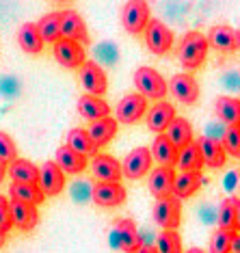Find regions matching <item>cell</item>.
Returning <instances> with one entry per match:
<instances>
[{"label":"cell","mask_w":240,"mask_h":253,"mask_svg":"<svg viewBox=\"0 0 240 253\" xmlns=\"http://www.w3.org/2000/svg\"><path fill=\"white\" fill-rule=\"evenodd\" d=\"M208 37L199 31H188L178 45V59L186 70H199L208 56Z\"/></svg>","instance_id":"6da1fadb"},{"label":"cell","mask_w":240,"mask_h":253,"mask_svg":"<svg viewBox=\"0 0 240 253\" xmlns=\"http://www.w3.org/2000/svg\"><path fill=\"white\" fill-rule=\"evenodd\" d=\"M134 84L136 93H141L145 100H164L169 93V83L162 78V74L156 72L150 65H143L134 72Z\"/></svg>","instance_id":"7a4b0ae2"},{"label":"cell","mask_w":240,"mask_h":253,"mask_svg":"<svg viewBox=\"0 0 240 253\" xmlns=\"http://www.w3.org/2000/svg\"><path fill=\"white\" fill-rule=\"evenodd\" d=\"M150 4L145 0H130L121 7V24L130 35H139L150 24Z\"/></svg>","instance_id":"3957f363"},{"label":"cell","mask_w":240,"mask_h":253,"mask_svg":"<svg viewBox=\"0 0 240 253\" xmlns=\"http://www.w3.org/2000/svg\"><path fill=\"white\" fill-rule=\"evenodd\" d=\"M154 221L162 227V232H178L182 223V204L175 197L156 199L154 204Z\"/></svg>","instance_id":"277c9868"},{"label":"cell","mask_w":240,"mask_h":253,"mask_svg":"<svg viewBox=\"0 0 240 253\" xmlns=\"http://www.w3.org/2000/svg\"><path fill=\"white\" fill-rule=\"evenodd\" d=\"M78 78H80V84H82V89H84V95L102 97L106 93L108 78H106V72L102 70L100 63L84 61V65L80 67V72H78Z\"/></svg>","instance_id":"5b68a950"},{"label":"cell","mask_w":240,"mask_h":253,"mask_svg":"<svg viewBox=\"0 0 240 253\" xmlns=\"http://www.w3.org/2000/svg\"><path fill=\"white\" fill-rule=\"evenodd\" d=\"M145 43L150 48L152 54L156 56H164L173 48V31L160 20H150L145 31Z\"/></svg>","instance_id":"8992f818"},{"label":"cell","mask_w":240,"mask_h":253,"mask_svg":"<svg viewBox=\"0 0 240 253\" xmlns=\"http://www.w3.org/2000/svg\"><path fill=\"white\" fill-rule=\"evenodd\" d=\"M145 113H147V100L134 91V93H128L119 100V104L115 108V119L117 124L132 126L141 117H145Z\"/></svg>","instance_id":"52a82bcc"},{"label":"cell","mask_w":240,"mask_h":253,"mask_svg":"<svg viewBox=\"0 0 240 253\" xmlns=\"http://www.w3.org/2000/svg\"><path fill=\"white\" fill-rule=\"evenodd\" d=\"M152 152L150 147H136L128 156L123 158L121 163V175L128 177V180H141L152 171Z\"/></svg>","instance_id":"ba28073f"},{"label":"cell","mask_w":240,"mask_h":253,"mask_svg":"<svg viewBox=\"0 0 240 253\" xmlns=\"http://www.w3.org/2000/svg\"><path fill=\"white\" fill-rule=\"evenodd\" d=\"M54 59L61 63L67 70H80L87 61V52H84V45L78 42H67V39H59L54 43Z\"/></svg>","instance_id":"9c48e42d"},{"label":"cell","mask_w":240,"mask_h":253,"mask_svg":"<svg viewBox=\"0 0 240 253\" xmlns=\"http://www.w3.org/2000/svg\"><path fill=\"white\" fill-rule=\"evenodd\" d=\"M91 173L100 184H117L121 180V163H117L108 154H95L89 165Z\"/></svg>","instance_id":"30bf717a"},{"label":"cell","mask_w":240,"mask_h":253,"mask_svg":"<svg viewBox=\"0 0 240 253\" xmlns=\"http://www.w3.org/2000/svg\"><path fill=\"white\" fill-rule=\"evenodd\" d=\"M208 45L219 52H236L240 50V31L227 24H216L208 33Z\"/></svg>","instance_id":"8fae6325"},{"label":"cell","mask_w":240,"mask_h":253,"mask_svg":"<svg viewBox=\"0 0 240 253\" xmlns=\"http://www.w3.org/2000/svg\"><path fill=\"white\" fill-rule=\"evenodd\" d=\"M61 39L89 43V31H87V24H84L82 15L72 9L61 11Z\"/></svg>","instance_id":"7c38bea8"},{"label":"cell","mask_w":240,"mask_h":253,"mask_svg":"<svg viewBox=\"0 0 240 253\" xmlns=\"http://www.w3.org/2000/svg\"><path fill=\"white\" fill-rule=\"evenodd\" d=\"M37 186L41 188V193L45 197H56V195H61V191L65 188V173H63L52 160H48V163H43L39 167Z\"/></svg>","instance_id":"4fadbf2b"},{"label":"cell","mask_w":240,"mask_h":253,"mask_svg":"<svg viewBox=\"0 0 240 253\" xmlns=\"http://www.w3.org/2000/svg\"><path fill=\"white\" fill-rule=\"evenodd\" d=\"M169 93L173 95L175 100H180L182 104L191 106L199 100V84L191 74H175V76L169 80Z\"/></svg>","instance_id":"5bb4252c"},{"label":"cell","mask_w":240,"mask_h":253,"mask_svg":"<svg viewBox=\"0 0 240 253\" xmlns=\"http://www.w3.org/2000/svg\"><path fill=\"white\" fill-rule=\"evenodd\" d=\"M178 117V113H175V106L171 104V102H156L152 108H147L145 113V122H147V128L152 132H156L158 134H164V130L171 126V122Z\"/></svg>","instance_id":"9a60e30c"},{"label":"cell","mask_w":240,"mask_h":253,"mask_svg":"<svg viewBox=\"0 0 240 253\" xmlns=\"http://www.w3.org/2000/svg\"><path fill=\"white\" fill-rule=\"evenodd\" d=\"M175 169H167V167H158V169L150 171V180H147V186H150V193L156 199H167L173 197V186H175Z\"/></svg>","instance_id":"2e32d148"},{"label":"cell","mask_w":240,"mask_h":253,"mask_svg":"<svg viewBox=\"0 0 240 253\" xmlns=\"http://www.w3.org/2000/svg\"><path fill=\"white\" fill-rule=\"evenodd\" d=\"M91 199L100 206V208H115L125 201V188L121 184H100L95 182V186L91 188Z\"/></svg>","instance_id":"e0dca14e"},{"label":"cell","mask_w":240,"mask_h":253,"mask_svg":"<svg viewBox=\"0 0 240 253\" xmlns=\"http://www.w3.org/2000/svg\"><path fill=\"white\" fill-rule=\"evenodd\" d=\"M197 143V147H199V152H201V160H203V165H208V167H212V169H221V167H225V158H227V154H225V147H223V143L219 139H214V136H201Z\"/></svg>","instance_id":"ac0fdd59"},{"label":"cell","mask_w":240,"mask_h":253,"mask_svg":"<svg viewBox=\"0 0 240 253\" xmlns=\"http://www.w3.org/2000/svg\"><path fill=\"white\" fill-rule=\"evenodd\" d=\"M117 128H119L117 119L104 117V119H98V122H91V126L87 128V134H89L91 143H93V147L102 149V147H106L108 143L115 139Z\"/></svg>","instance_id":"d6986e66"},{"label":"cell","mask_w":240,"mask_h":253,"mask_svg":"<svg viewBox=\"0 0 240 253\" xmlns=\"http://www.w3.org/2000/svg\"><path fill=\"white\" fill-rule=\"evenodd\" d=\"M115 234H117V243L121 247V251L125 253H136L141 247V236L136 229L134 221L130 218H117L115 221Z\"/></svg>","instance_id":"ffe728a7"},{"label":"cell","mask_w":240,"mask_h":253,"mask_svg":"<svg viewBox=\"0 0 240 253\" xmlns=\"http://www.w3.org/2000/svg\"><path fill=\"white\" fill-rule=\"evenodd\" d=\"M150 152H152V160H154V163H156L158 167H167V169H173V167L178 165L180 149H175L173 145H171L164 134H158L156 139H154Z\"/></svg>","instance_id":"44dd1931"},{"label":"cell","mask_w":240,"mask_h":253,"mask_svg":"<svg viewBox=\"0 0 240 253\" xmlns=\"http://www.w3.org/2000/svg\"><path fill=\"white\" fill-rule=\"evenodd\" d=\"M164 136L175 149H184L193 143V126L184 117H175L169 128L164 130Z\"/></svg>","instance_id":"7402d4cb"},{"label":"cell","mask_w":240,"mask_h":253,"mask_svg":"<svg viewBox=\"0 0 240 253\" xmlns=\"http://www.w3.org/2000/svg\"><path fill=\"white\" fill-rule=\"evenodd\" d=\"M54 165L59 167L63 173L76 175V173H82V171L87 169V158L80 156V154H76V152H72L67 145H63V147L56 149Z\"/></svg>","instance_id":"603a6c76"},{"label":"cell","mask_w":240,"mask_h":253,"mask_svg":"<svg viewBox=\"0 0 240 253\" xmlns=\"http://www.w3.org/2000/svg\"><path fill=\"white\" fill-rule=\"evenodd\" d=\"M11 216H13V227L22 232H31L39 223V212L35 206L22 204V201H11Z\"/></svg>","instance_id":"cb8c5ba5"},{"label":"cell","mask_w":240,"mask_h":253,"mask_svg":"<svg viewBox=\"0 0 240 253\" xmlns=\"http://www.w3.org/2000/svg\"><path fill=\"white\" fill-rule=\"evenodd\" d=\"M78 115L89 122H98V119H104L111 115V106L106 104V100L95 95H82L78 100Z\"/></svg>","instance_id":"d4e9b609"},{"label":"cell","mask_w":240,"mask_h":253,"mask_svg":"<svg viewBox=\"0 0 240 253\" xmlns=\"http://www.w3.org/2000/svg\"><path fill=\"white\" fill-rule=\"evenodd\" d=\"M203 184L201 171H191V173H178L175 175V186H173V197L175 199H188L193 197Z\"/></svg>","instance_id":"484cf974"},{"label":"cell","mask_w":240,"mask_h":253,"mask_svg":"<svg viewBox=\"0 0 240 253\" xmlns=\"http://www.w3.org/2000/svg\"><path fill=\"white\" fill-rule=\"evenodd\" d=\"M7 173L18 184H37L39 182V167H35L26 158H15L11 165H7Z\"/></svg>","instance_id":"4316f807"},{"label":"cell","mask_w":240,"mask_h":253,"mask_svg":"<svg viewBox=\"0 0 240 253\" xmlns=\"http://www.w3.org/2000/svg\"><path fill=\"white\" fill-rule=\"evenodd\" d=\"M9 197L11 201H22V204L28 206H37L45 199V195L41 193V188L37 184H18V182H11L9 186Z\"/></svg>","instance_id":"83f0119b"},{"label":"cell","mask_w":240,"mask_h":253,"mask_svg":"<svg viewBox=\"0 0 240 253\" xmlns=\"http://www.w3.org/2000/svg\"><path fill=\"white\" fill-rule=\"evenodd\" d=\"M214 115L227 126H238L240 124V100L230 95H221L214 104Z\"/></svg>","instance_id":"f1b7e54d"},{"label":"cell","mask_w":240,"mask_h":253,"mask_svg":"<svg viewBox=\"0 0 240 253\" xmlns=\"http://www.w3.org/2000/svg\"><path fill=\"white\" fill-rule=\"evenodd\" d=\"M65 145L72 149V152H76L80 154V156H91L93 158L95 154H98V149L93 147V143H91L89 139V134H87V130L84 128H72L70 132H67V136H65Z\"/></svg>","instance_id":"f546056e"},{"label":"cell","mask_w":240,"mask_h":253,"mask_svg":"<svg viewBox=\"0 0 240 253\" xmlns=\"http://www.w3.org/2000/svg\"><path fill=\"white\" fill-rule=\"evenodd\" d=\"M37 33L43 39V43H56L61 39V11H52V13H45L41 20L37 22Z\"/></svg>","instance_id":"4dcf8cb0"},{"label":"cell","mask_w":240,"mask_h":253,"mask_svg":"<svg viewBox=\"0 0 240 253\" xmlns=\"http://www.w3.org/2000/svg\"><path fill=\"white\" fill-rule=\"evenodd\" d=\"M18 43L28 54H39L43 50V39L39 37L37 26L31 24V22H26V24H22L18 28Z\"/></svg>","instance_id":"1f68e13d"},{"label":"cell","mask_w":240,"mask_h":253,"mask_svg":"<svg viewBox=\"0 0 240 253\" xmlns=\"http://www.w3.org/2000/svg\"><path fill=\"white\" fill-rule=\"evenodd\" d=\"M178 169H182V173H191V171H201L203 160H201V152H199L197 143L193 141L191 145H186L184 149H180L178 156Z\"/></svg>","instance_id":"d6a6232c"},{"label":"cell","mask_w":240,"mask_h":253,"mask_svg":"<svg viewBox=\"0 0 240 253\" xmlns=\"http://www.w3.org/2000/svg\"><path fill=\"white\" fill-rule=\"evenodd\" d=\"M236 197H225L219 206V229L236 234Z\"/></svg>","instance_id":"836d02e7"},{"label":"cell","mask_w":240,"mask_h":253,"mask_svg":"<svg viewBox=\"0 0 240 253\" xmlns=\"http://www.w3.org/2000/svg\"><path fill=\"white\" fill-rule=\"evenodd\" d=\"M158 253H184L182 251V238L178 232H160L156 238Z\"/></svg>","instance_id":"e575fe53"},{"label":"cell","mask_w":240,"mask_h":253,"mask_svg":"<svg viewBox=\"0 0 240 253\" xmlns=\"http://www.w3.org/2000/svg\"><path fill=\"white\" fill-rule=\"evenodd\" d=\"M223 147H225V154L238 158L240 160V124L238 126H227L225 132H223Z\"/></svg>","instance_id":"d590c367"},{"label":"cell","mask_w":240,"mask_h":253,"mask_svg":"<svg viewBox=\"0 0 240 253\" xmlns=\"http://www.w3.org/2000/svg\"><path fill=\"white\" fill-rule=\"evenodd\" d=\"M232 240L234 234L225 229H216L210 238V253H232Z\"/></svg>","instance_id":"8d00e7d4"},{"label":"cell","mask_w":240,"mask_h":253,"mask_svg":"<svg viewBox=\"0 0 240 253\" xmlns=\"http://www.w3.org/2000/svg\"><path fill=\"white\" fill-rule=\"evenodd\" d=\"M18 158V147H15V141L11 139L7 132H0V160L4 165H11Z\"/></svg>","instance_id":"74e56055"},{"label":"cell","mask_w":240,"mask_h":253,"mask_svg":"<svg viewBox=\"0 0 240 253\" xmlns=\"http://www.w3.org/2000/svg\"><path fill=\"white\" fill-rule=\"evenodd\" d=\"M13 229V216H11V201L0 195V232L7 234Z\"/></svg>","instance_id":"f35d334b"},{"label":"cell","mask_w":240,"mask_h":253,"mask_svg":"<svg viewBox=\"0 0 240 253\" xmlns=\"http://www.w3.org/2000/svg\"><path fill=\"white\" fill-rule=\"evenodd\" d=\"M232 253H240V232L234 234V240H232Z\"/></svg>","instance_id":"ab89813d"},{"label":"cell","mask_w":240,"mask_h":253,"mask_svg":"<svg viewBox=\"0 0 240 253\" xmlns=\"http://www.w3.org/2000/svg\"><path fill=\"white\" fill-rule=\"evenodd\" d=\"M136 253H158V251H156V247H147V245H141V247H139V251H136Z\"/></svg>","instance_id":"60d3db41"},{"label":"cell","mask_w":240,"mask_h":253,"mask_svg":"<svg viewBox=\"0 0 240 253\" xmlns=\"http://www.w3.org/2000/svg\"><path fill=\"white\" fill-rule=\"evenodd\" d=\"M4 177H7V165H4L2 160H0V184L4 182Z\"/></svg>","instance_id":"b9f144b4"},{"label":"cell","mask_w":240,"mask_h":253,"mask_svg":"<svg viewBox=\"0 0 240 253\" xmlns=\"http://www.w3.org/2000/svg\"><path fill=\"white\" fill-rule=\"evenodd\" d=\"M236 232H240V199L236 204Z\"/></svg>","instance_id":"7bdbcfd3"},{"label":"cell","mask_w":240,"mask_h":253,"mask_svg":"<svg viewBox=\"0 0 240 253\" xmlns=\"http://www.w3.org/2000/svg\"><path fill=\"white\" fill-rule=\"evenodd\" d=\"M184 253H205L203 249H199V247H191L188 251H184Z\"/></svg>","instance_id":"ee69618b"},{"label":"cell","mask_w":240,"mask_h":253,"mask_svg":"<svg viewBox=\"0 0 240 253\" xmlns=\"http://www.w3.org/2000/svg\"><path fill=\"white\" fill-rule=\"evenodd\" d=\"M4 243H7V234H2V232H0V249H2V247H4Z\"/></svg>","instance_id":"f6af8a7d"}]
</instances>
